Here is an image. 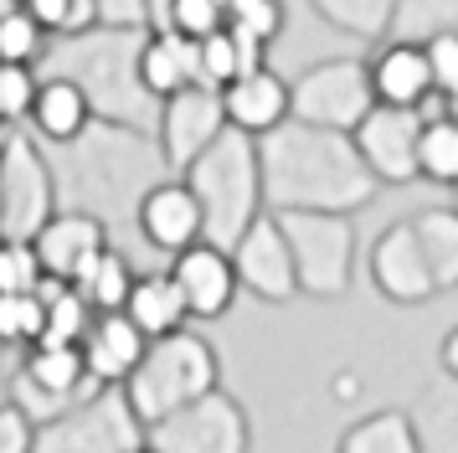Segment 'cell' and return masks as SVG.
I'll list each match as a JSON object with an SVG mask.
<instances>
[{
	"instance_id": "13",
	"label": "cell",
	"mask_w": 458,
	"mask_h": 453,
	"mask_svg": "<svg viewBox=\"0 0 458 453\" xmlns=\"http://www.w3.org/2000/svg\"><path fill=\"white\" fill-rule=\"evenodd\" d=\"M232 263H237V278H242V288H248L252 299H263V304H289V299H299L293 247H289V237H284V222H278L273 211H263V217L237 237Z\"/></svg>"
},
{
	"instance_id": "16",
	"label": "cell",
	"mask_w": 458,
	"mask_h": 453,
	"mask_svg": "<svg viewBox=\"0 0 458 453\" xmlns=\"http://www.w3.org/2000/svg\"><path fill=\"white\" fill-rule=\"evenodd\" d=\"M134 226H140V237H145L155 252H170V258H181L186 247L207 243V217H201V201H196V191H191L181 175H175V181L165 175V181L140 201Z\"/></svg>"
},
{
	"instance_id": "25",
	"label": "cell",
	"mask_w": 458,
	"mask_h": 453,
	"mask_svg": "<svg viewBox=\"0 0 458 453\" xmlns=\"http://www.w3.org/2000/svg\"><path fill=\"white\" fill-rule=\"evenodd\" d=\"M258 67H268V41L248 37L237 26H222V31H211L201 41V82L216 88V93L227 82H237L242 73H258Z\"/></svg>"
},
{
	"instance_id": "6",
	"label": "cell",
	"mask_w": 458,
	"mask_h": 453,
	"mask_svg": "<svg viewBox=\"0 0 458 453\" xmlns=\"http://www.w3.org/2000/svg\"><path fill=\"white\" fill-rule=\"evenodd\" d=\"M293 247L299 294L310 299H345L355 284V222L345 211H273Z\"/></svg>"
},
{
	"instance_id": "2",
	"label": "cell",
	"mask_w": 458,
	"mask_h": 453,
	"mask_svg": "<svg viewBox=\"0 0 458 453\" xmlns=\"http://www.w3.org/2000/svg\"><path fill=\"white\" fill-rule=\"evenodd\" d=\"M52 175H57V201L63 211H88L98 222L114 226V217H140L155 185L165 181V150L145 129L93 119L88 134L72 144H52Z\"/></svg>"
},
{
	"instance_id": "46",
	"label": "cell",
	"mask_w": 458,
	"mask_h": 453,
	"mask_svg": "<svg viewBox=\"0 0 458 453\" xmlns=\"http://www.w3.org/2000/svg\"><path fill=\"white\" fill-rule=\"evenodd\" d=\"M454 206H458V191H454Z\"/></svg>"
},
{
	"instance_id": "19",
	"label": "cell",
	"mask_w": 458,
	"mask_h": 453,
	"mask_svg": "<svg viewBox=\"0 0 458 453\" xmlns=\"http://www.w3.org/2000/svg\"><path fill=\"white\" fill-rule=\"evenodd\" d=\"M145 350H149V335L129 320L124 309L119 314H98L93 329L83 335V361L98 387H124L134 376V366L145 361Z\"/></svg>"
},
{
	"instance_id": "22",
	"label": "cell",
	"mask_w": 458,
	"mask_h": 453,
	"mask_svg": "<svg viewBox=\"0 0 458 453\" xmlns=\"http://www.w3.org/2000/svg\"><path fill=\"white\" fill-rule=\"evenodd\" d=\"M26 124L37 129V140L42 144H72L78 134H88V124H93V103H88V93L72 78H42L37 103H31V119Z\"/></svg>"
},
{
	"instance_id": "29",
	"label": "cell",
	"mask_w": 458,
	"mask_h": 453,
	"mask_svg": "<svg viewBox=\"0 0 458 453\" xmlns=\"http://www.w3.org/2000/svg\"><path fill=\"white\" fill-rule=\"evenodd\" d=\"M402 0H314V11L345 37H392V21Z\"/></svg>"
},
{
	"instance_id": "26",
	"label": "cell",
	"mask_w": 458,
	"mask_h": 453,
	"mask_svg": "<svg viewBox=\"0 0 458 453\" xmlns=\"http://www.w3.org/2000/svg\"><path fill=\"white\" fill-rule=\"evenodd\" d=\"M335 453H422V438H417L407 407H381L340 432Z\"/></svg>"
},
{
	"instance_id": "38",
	"label": "cell",
	"mask_w": 458,
	"mask_h": 453,
	"mask_svg": "<svg viewBox=\"0 0 458 453\" xmlns=\"http://www.w3.org/2000/svg\"><path fill=\"white\" fill-rule=\"evenodd\" d=\"M0 453H37V423L11 397L0 402Z\"/></svg>"
},
{
	"instance_id": "37",
	"label": "cell",
	"mask_w": 458,
	"mask_h": 453,
	"mask_svg": "<svg viewBox=\"0 0 458 453\" xmlns=\"http://www.w3.org/2000/svg\"><path fill=\"white\" fill-rule=\"evenodd\" d=\"M222 26H227V0H175L165 21V31H181V37H196V41H207Z\"/></svg>"
},
{
	"instance_id": "5",
	"label": "cell",
	"mask_w": 458,
	"mask_h": 453,
	"mask_svg": "<svg viewBox=\"0 0 458 453\" xmlns=\"http://www.w3.org/2000/svg\"><path fill=\"white\" fill-rule=\"evenodd\" d=\"M222 387V366H216V350H211L207 335H196V329H175V335H160V340H149L145 361L134 366V376L124 381L129 402L134 412L149 423H160L170 412L191 407V402H201L207 391Z\"/></svg>"
},
{
	"instance_id": "31",
	"label": "cell",
	"mask_w": 458,
	"mask_h": 453,
	"mask_svg": "<svg viewBox=\"0 0 458 453\" xmlns=\"http://www.w3.org/2000/svg\"><path fill=\"white\" fill-rule=\"evenodd\" d=\"M458 31V0H402L392 21V41H417L428 47L437 37Z\"/></svg>"
},
{
	"instance_id": "39",
	"label": "cell",
	"mask_w": 458,
	"mask_h": 453,
	"mask_svg": "<svg viewBox=\"0 0 458 453\" xmlns=\"http://www.w3.org/2000/svg\"><path fill=\"white\" fill-rule=\"evenodd\" d=\"M26 16H37L52 37H72L78 31V0H16Z\"/></svg>"
},
{
	"instance_id": "34",
	"label": "cell",
	"mask_w": 458,
	"mask_h": 453,
	"mask_svg": "<svg viewBox=\"0 0 458 453\" xmlns=\"http://www.w3.org/2000/svg\"><path fill=\"white\" fill-rule=\"evenodd\" d=\"M42 278H47V268H42L37 243L0 237V294H37Z\"/></svg>"
},
{
	"instance_id": "7",
	"label": "cell",
	"mask_w": 458,
	"mask_h": 453,
	"mask_svg": "<svg viewBox=\"0 0 458 453\" xmlns=\"http://www.w3.org/2000/svg\"><path fill=\"white\" fill-rule=\"evenodd\" d=\"M63 211L57 201V175L37 140L21 129H5L0 140V237L31 243L52 217Z\"/></svg>"
},
{
	"instance_id": "18",
	"label": "cell",
	"mask_w": 458,
	"mask_h": 453,
	"mask_svg": "<svg viewBox=\"0 0 458 453\" xmlns=\"http://www.w3.org/2000/svg\"><path fill=\"white\" fill-rule=\"evenodd\" d=\"M37 243V252H42V268L47 278H78L98 252H108V222H98V217H88V211H57L52 222L31 237Z\"/></svg>"
},
{
	"instance_id": "4",
	"label": "cell",
	"mask_w": 458,
	"mask_h": 453,
	"mask_svg": "<svg viewBox=\"0 0 458 453\" xmlns=\"http://www.w3.org/2000/svg\"><path fill=\"white\" fill-rule=\"evenodd\" d=\"M181 181H186L191 191H196V201H201L207 243L227 247V252L237 247V237L268 211V196H263V155H258V140L242 134V129H227L207 155H196V160L181 170Z\"/></svg>"
},
{
	"instance_id": "9",
	"label": "cell",
	"mask_w": 458,
	"mask_h": 453,
	"mask_svg": "<svg viewBox=\"0 0 458 453\" xmlns=\"http://www.w3.org/2000/svg\"><path fill=\"white\" fill-rule=\"evenodd\" d=\"M376 103L381 98H376V82H371V62L360 57L314 62L293 78V119L319 124V129L355 134Z\"/></svg>"
},
{
	"instance_id": "30",
	"label": "cell",
	"mask_w": 458,
	"mask_h": 453,
	"mask_svg": "<svg viewBox=\"0 0 458 453\" xmlns=\"http://www.w3.org/2000/svg\"><path fill=\"white\" fill-rule=\"evenodd\" d=\"M52 31H47L37 16H26L21 5L11 0L5 11H0V62H16V67H37V62H47V52H52Z\"/></svg>"
},
{
	"instance_id": "42",
	"label": "cell",
	"mask_w": 458,
	"mask_h": 453,
	"mask_svg": "<svg viewBox=\"0 0 458 453\" xmlns=\"http://www.w3.org/2000/svg\"><path fill=\"white\" fill-rule=\"evenodd\" d=\"M437 371H448V376L458 381V325L448 329V335H443V346H437Z\"/></svg>"
},
{
	"instance_id": "11",
	"label": "cell",
	"mask_w": 458,
	"mask_h": 453,
	"mask_svg": "<svg viewBox=\"0 0 458 453\" xmlns=\"http://www.w3.org/2000/svg\"><path fill=\"white\" fill-rule=\"evenodd\" d=\"M422 108H392V103H376L371 114L355 129V150L360 160L371 165V175L381 185H407L422 181Z\"/></svg>"
},
{
	"instance_id": "24",
	"label": "cell",
	"mask_w": 458,
	"mask_h": 453,
	"mask_svg": "<svg viewBox=\"0 0 458 453\" xmlns=\"http://www.w3.org/2000/svg\"><path fill=\"white\" fill-rule=\"evenodd\" d=\"M412 428L422 438V453H458V381L437 371L428 387L412 397Z\"/></svg>"
},
{
	"instance_id": "33",
	"label": "cell",
	"mask_w": 458,
	"mask_h": 453,
	"mask_svg": "<svg viewBox=\"0 0 458 453\" xmlns=\"http://www.w3.org/2000/svg\"><path fill=\"white\" fill-rule=\"evenodd\" d=\"M47 329L42 294H0V346L31 350Z\"/></svg>"
},
{
	"instance_id": "41",
	"label": "cell",
	"mask_w": 458,
	"mask_h": 453,
	"mask_svg": "<svg viewBox=\"0 0 458 453\" xmlns=\"http://www.w3.org/2000/svg\"><path fill=\"white\" fill-rule=\"evenodd\" d=\"M98 26H114V31H149V0H98Z\"/></svg>"
},
{
	"instance_id": "10",
	"label": "cell",
	"mask_w": 458,
	"mask_h": 453,
	"mask_svg": "<svg viewBox=\"0 0 458 453\" xmlns=\"http://www.w3.org/2000/svg\"><path fill=\"white\" fill-rule=\"evenodd\" d=\"M149 449L155 453H252L248 407L227 387H216L201 402L149 423Z\"/></svg>"
},
{
	"instance_id": "21",
	"label": "cell",
	"mask_w": 458,
	"mask_h": 453,
	"mask_svg": "<svg viewBox=\"0 0 458 453\" xmlns=\"http://www.w3.org/2000/svg\"><path fill=\"white\" fill-rule=\"evenodd\" d=\"M140 78L155 98L165 103L201 82V41L181 31H149L140 47Z\"/></svg>"
},
{
	"instance_id": "40",
	"label": "cell",
	"mask_w": 458,
	"mask_h": 453,
	"mask_svg": "<svg viewBox=\"0 0 458 453\" xmlns=\"http://www.w3.org/2000/svg\"><path fill=\"white\" fill-rule=\"evenodd\" d=\"M428 62H433L437 93H443V98H454V93H458V31H454V37L428 41Z\"/></svg>"
},
{
	"instance_id": "32",
	"label": "cell",
	"mask_w": 458,
	"mask_h": 453,
	"mask_svg": "<svg viewBox=\"0 0 458 453\" xmlns=\"http://www.w3.org/2000/svg\"><path fill=\"white\" fill-rule=\"evenodd\" d=\"M422 181L433 185H448V191H458V119H428V129H422Z\"/></svg>"
},
{
	"instance_id": "45",
	"label": "cell",
	"mask_w": 458,
	"mask_h": 453,
	"mask_svg": "<svg viewBox=\"0 0 458 453\" xmlns=\"http://www.w3.org/2000/svg\"><path fill=\"white\" fill-rule=\"evenodd\" d=\"M134 453H155V449H149V438H145V443H140V449H134Z\"/></svg>"
},
{
	"instance_id": "8",
	"label": "cell",
	"mask_w": 458,
	"mask_h": 453,
	"mask_svg": "<svg viewBox=\"0 0 458 453\" xmlns=\"http://www.w3.org/2000/svg\"><path fill=\"white\" fill-rule=\"evenodd\" d=\"M149 438L124 387L88 391L72 412L37 428V453H134Z\"/></svg>"
},
{
	"instance_id": "35",
	"label": "cell",
	"mask_w": 458,
	"mask_h": 453,
	"mask_svg": "<svg viewBox=\"0 0 458 453\" xmlns=\"http://www.w3.org/2000/svg\"><path fill=\"white\" fill-rule=\"evenodd\" d=\"M37 73L16 67V62H0V129H16L31 119V103H37Z\"/></svg>"
},
{
	"instance_id": "36",
	"label": "cell",
	"mask_w": 458,
	"mask_h": 453,
	"mask_svg": "<svg viewBox=\"0 0 458 453\" xmlns=\"http://www.w3.org/2000/svg\"><path fill=\"white\" fill-rule=\"evenodd\" d=\"M284 21H289L284 0H227V26H237L258 41H278Z\"/></svg>"
},
{
	"instance_id": "20",
	"label": "cell",
	"mask_w": 458,
	"mask_h": 453,
	"mask_svg": "<svg viewBox=\"0 0 458 453\" xmlns=\"http://www.w3.org/2000/svg\"><path fill=\"white\" fill-rule=\"evenodd\" d=\"M371 82L376 98L392 103V108H422L437 93L428 47H417V41H386L371 57Z\"/></svg>"
},
{
	"instance_id": "15",
	"label": "cell",
	"mask_w": 458,
	"mask_h": 453,
	"mask_svg": "<svg viewBox=\"0 0 458 453\" xmlns=\"http://www.w3.org/2000/svg\"><path fill=\"white\" fill-rule=\"evenodd\" d=\"M170 273H175V284H181V294H186L191 320H196V325L222 320V314L237 304V294H242V278H237L232 252L227 247H216V243L186 247L181 258H170Z\"/></svg>"
},
{
	"instance_id": "44",
	"label": "cell",
	"mask_w": 458,
	"mask_h": 453,
	"mask_svg": "<svg viewBox=\"0 0 458 453\" xmlns=\"http://www.w3.org/2000/svg\"><path fill=\"white\" fill-rule=\"evenodd\" d=\"M448 119H458V93H454V98H448Z\"/></svg>"
},
{
	"instance_id": "14",
	"label": "cell",
	"mask_w": 458,
	"mask_h": 453,
	"mask_svg": "<svg viewBox=\"0 0 458 453\" xmlns=\"http://www.w3.org/2000/svg\"><path fill=\"white\" fill-rule=\"evenodd\" d=\"M227 108H222V93L207 88V82H196L186 93H175V98L160 103V129H155V140L165 150L170 170L181 175L196 155H207L211 144L227 134Z\"/></svg>"
},
{
	"instance_id": "27",
	"label": "cell",
	"mask_w": 458,
	"mask_h": 453,
	"mask_svg": "<svg viewBox=\"0 0 458 453\" xmlns=\"http://www.w3.org/2000/svg\"><path fill=\"white\" fill-rule=\"evenodd\" d=\"M134 284H140V273L129 268V258L119 252V247L98 252V258H93V263L72 278V288H78L88 304H93V314H119V309L129 304Z\"/></svg>"
},
{
	"instance_id": "28",
	"label": "cell",
	"mask_w": 458,
	"mask_h": 453,
	"mask_svg": "<svg viewBox=\"0 0 458 453\" xmlns=\"http://www.w3.org/2000/svg\"><path fill=\"white\" fill-rule=\"evenodd\" d=\"M417 237H422V252L433 263L437 294H454L458 288V206H428L412 217Z\"/></svg>"
},
{
	"instance_id": "12",
	"label": "cell",
	"mask_w": 458,
	"mask_h": 453,
	"mask_svg": "<svg viewBox=\"0 0 458 453\" xmlns=\"http://www.w3.org/2000/svg\"><path fill=\"white\" fill-rule=\"evenodd\" d=\"M366 273H371L376 294L392 299V304H428V299H437L433 263L422 252V237H417L412 217L407 222H392L366 247Z\"/></svg>"
},
{
	"instance_id": "47",
	"label": "cell",
	"mask_w": 458,
	"mask_h": 453,
	"mask_svg": "<svg viewBox=\"0 0 458 453\" xmlns=\"http://www.w3.org/2000/svg\"><path fill=\"white\" fill-rule=\"evenodd\" d=\"M0 402H5V397H0Z\"/></svg>"
},
{
	"instance_id": "3",
	"label": "cell",
	"mask_w": 458,
	"mask_h": 453,
	"mask_svg": "<svg viewBox=\"0 0 458 453\" xmlns=\"http://www.w3.org/2000/svg\"><path fill=\"white\" fill-rule=\"evenodd\" d=\"M149 31H114L93 26L78 37H57L47 52V78H72L93 103V119L124 129H160V98L140 78V47Z\"/></svg>"
},
{
	"instance_id": "43",
	"label": "cell",
	"mask_w": 458,
	"mask_h": 453,
	"mask_svg": "<svg viewBox=\"0 0 458 453\" xmlns=\"http://www.w3.org/2000/svg\"><path fill=\"white\" fill-rule=\"evenodd\" d=\"M170 5H175V0H149V31H165Z\"/></svg>"
},
{
	"instance_id": "17",
	"label": "cell",
	"mask_w": 458,
	"mask_h": 453,
	"mask_svg": "<svg viewBox=\"0 0 458 453\" xmlns=\"http://www.w3.org/2000/svg\"><path fill=\"white\" fill-rule=\"evenodd\" d=\"M222 108H227V124L242 129L252 140L273 134L278 124L293 119V82H284L273 67H258V73H242L237 82L222 88Z\"/></svg>"
},
{
	"instance_id": "1",
	"label": "cell",
	"mask_w": 458,
	"mask_h": 453,
	"mask_svg": "<svg viewBox=\"0 0 458 453\" xmlns=\"http://www.w3.org/2000/svg\"><path fill=\"white\" fill-rule=\"evenodd\" d=\"M268 211H360L376 196L371 165L360 160L355 134L289 119L258 140Z\"/></svg>"
},
{
	"instance_id": "23",
	"label": "cell",
	"mask_w": 458,
	"mask_h": 453,
	"mask_svg": "<svg viewBox=\"0 0 458 453\" xmlns=\"http://www.w3.org/2000/svg\"><path fill=\"white\" fill-rule=\"evenodd\" d=\"M124 314L145 329L149 340L196 325V320H191L186 294H181V284H175V273H170V268H165V273H140V284H134V294H129Z\"/></svg>"
}]
</instances>
